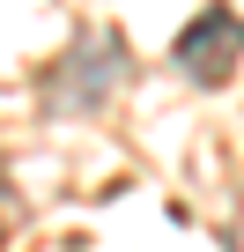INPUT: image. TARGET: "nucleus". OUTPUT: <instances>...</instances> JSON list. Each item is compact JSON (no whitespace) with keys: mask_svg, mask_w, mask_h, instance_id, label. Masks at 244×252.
<instances>
[{"mask_svg":"<svg viewBox=\"0 0 244 252\" xmlns=\"http://www.w3.org/2000/svg\"><path fill=\"white\" fill-rule=\"evenodd\" d=\"M244 45V23L229 15V8H207V15H192L185 30H178V67L192 74V82H222L229 74V52Z\"/></svg>","mask_w":244,"mask_h":252,"instance_id":"obj_1","label":"nucleus"},{"mask_svg":"<svg viewBox=\"0 0 244 252\" xmlns=\"http://www.w3.org/2000/svg\"><path fill=\"white\" fill-rule=\"evenodd\" d=\"M118 67H126V52H118V45H104V52H81L74 60V82H59L52 96H74V104H96L104 89H111V74Z\"/></svg>","mask_w":244,"mask_h":252,"instance_id":"obj_2","label":"nucleus"}]
</instances>
